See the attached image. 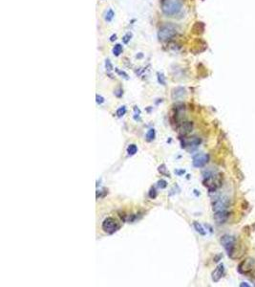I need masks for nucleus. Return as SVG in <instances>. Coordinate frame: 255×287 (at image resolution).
I'll return each mask as SVG.
<instances>
[{"instance_id":"1","label":"nucleus","mask_w":255,"mask_h":287,"mask_svg":"<svg viewBox=\"0 0 255 287\" xmlns=\"http://www.w3.org/2000/svg\"><path fill=\"white\" fill-rule=\"evenodd\" d=\"M183 3L180 0H162L161 9L166 16H174L182 11Z\"/></svg>"},{"instance_id":"2","label":"nucleus","mask_w":255,"mask_h":287,"mask_svg":"<svg viewBox=\"0 0 255 287\" xmlns=\"http://www.w3.org/2000/svg\"><path fill=\"white\" fill-rule=\"evenodd\" d=\"M177 34H178V27L175 24L166 23L159 29L158 38L160 41H167V40L172 39Z\"/></svg>"},{"instance_id":"3","label":"nucleus","mask_w":255,"mask_h":287,"mask_svg":"<svg viewBox=\"0 0 255 287\" xmlns=\"http://www.w3.org/2000/svg\"><path fill=\"white\" fill-rule=\"evenodd\" d=\"M223 175L222 173H208L207 176H204V185L206 187L209 191H216L222 186Z\"/></svg>"},{"instance_id":"4","label":"nucleus","mask_w":255,"mask_h":287,"mask_svg":"<svg viewBox=\"0 0 255 287\" xmlns=\"http://www.w3.org/2000/svg\"><path fill=\"white\" fill-rule=\"evenodd\" d=\"M221 244L223 247L225 248L227 255L230 256L231 253L233 252L236 244H237V240H236V238L233 235H225L221 238Z\"/></svg>"},{"instance_id":"5","label":"nucleus","mask_w":255,"mask_h":287,"mask_svg":"<svg viewBox=\"0 0 255 287\" xmlns=\"http://www.w3.org/2000/svg\"><path fill=\"white\" fill-rule=\"evenodd\" d=\"M102 230L107 234H114L120 229L119 223L113 217H107L102 222Z\"/></svg>"},{"instance_id":"6","label":"nucleus","mask_w":255,"mask_h":287,"mask_svg":"<svg viewBox=\"0 0 255 287\" xmlns=\"http://www.w3.org/2000/svg\"><path fill=\"white\" fill-rule=\"evenodd\" d=\"M254 265H255V259L252 257H248L239 263L238 272L243 275L248 274V273H250L254 269Z\"/></svg>"},{"instance_id":"7","label":"nucleus","mask_w":255,"mask_h":287,"mask_svg":"<svg viewBox=\"0 0 255 287\" xmlns=\"http://www.w3.org/2000/svg\"><path fill=\"white\" fill-rule=\"evenodd\" d=\"M229 206V200L226 197H219L212 203V209L214 212L227 211Z\"/></svg>"},{"instance_id":"8","label":"nucleus","mask_w":255,"mask_h":287,"mask_svg":"<svg viewBox=\"0 0 255 287\" xmlns=\"http://www.w3.org/2000/svg\"><path fill=\"white\" fill-rule=\"evenodd\" d=\"M209 161V155L206 153H198L193 156L192 164L195 167H203Z\"/></svg>"},{"instance_id":"9","label":"nucleus","mask_w":255,"mask_h":287,"mask_svg":"<svg viewBox=\"0 0 255 287\" xmlns=\"http://www.w3.org/2000/svg\"><path fill=\"white\" fill-rule=\"evenodd\" d=\"M186 97V90L184 87L178 86V87L173 88L171 91V98L173 101H183Z\"/></svg>"},{"instance_id":"10","label":"nucleus","mask_w":255,"mask_h":287,"mask_svg":"<svg viewBox=\"0 0 255 287\" xmlns=\"http://www.w3.org/2000/svg\"><path fill=\"white\" fill-rule=\"evenodd\" d=\"M224 273H225V266L224 264L221 263L216 267V269L212 272L211 274L212 280L214 282H218L223 277V276H224Z\"/></svg>"},{"instance_id":"11","label":"nucleus","mask_w":255,"mask_h":287,"mask_svg":"<svg viewBox=\"0 0 255 287\" xmlns=\"http://www.w3.org/2000/svg\"><path fill=\"white\" fill-rule=\"evenodd\" d=\"M229 216V213L227 211L214 212V219H215V221L218 223V224H223V223H225L227 220Z\"/></svg>"},{"instance_id":"12","label":"nucleus","mask_w":255,"mask_h":287,"mask_svg":"<svg viewBox=\"0 0 255 287\" xmlns=\"http://www.w3.org/2000/svg\"><path fill=\"white\" fill-rule=\"evenodd\" d=\"M192 127H193V124L191 122H184L180 125L179 131L182 135H186L190 133L191 130H192Z\"/></svg>"},{"instance_id":"13","label":"nucleus","mask_w":255,"mask_h":287,"mask_svg":"<svg viewBox=\"0 0 255 287\" xmlns=\"http://www.w3.org/2000/svg\"><path fill=\"white\" fill-rule=\"evenodd\" d=\"M204 32V23L201 21L195 22L192 26V33L194 35H202Z\"/></svg>"},{"instance_id":"14","label":"nucleus","mask_w":255,"mask_h":287,"mask_svg":"<svg viewBox=\"0 0 255 287\" xmlns=\"http://www.w3.org/2000/svg\"><path fill=\"white\" fill-rule=\"evenodd\" d=\"M114 17H115V12H114L111 8H109L108 10L105 11V13H103V18L106 22H111Z\"/></svg>"},{"instance_id":"15","label":"nucleus","mask_w":255,"mask_h":287,"mask_svg":"<svg viewBox=\"0 0 255 287\" xmlns=\"http://www.w3.org/2000/svg\"><path fill=\"white\" fill-rule=\"evenodd\" d=\"M123 51V46H122V44L121 43H117L114 45V47L112 49V54L114 55L115 57H120L121 54Z\"/></svg>"},{"instance_id":"16","label":"nucleus","mask_w":255,"mask_h":287,"mask_svg":"<svg viewBox=\"0 0 255 287\" xmlns=\"http://www.w3.org/2000/svg\"><path fill=\"white\" fill-rule=\"evenodd\" d=\"M155 137H156V131H155L154 128H150L147 131L146 135H145V140L150 143V142H152V141L155 140Z\"/></svg>"},{"instance_id":"17","label":"nucleus","mask_w":255,"mask_h":287,"mask_svg":"<svg viewBox=\"0 0 255 287\" xmlns=\"http://www.w3.org/2000/svg\"><path fill=\"white\" fill-rule=\"evenodd\" d=\"M193 226H194V228H195V230L197 231V233H199L201 235H206V230L204 229V227H203L201 224H200L199 222H194V223H193Z\"/></svg>"},{"instance_id":"18","label":"nucleus","mask_w":255,"mask_h":287,"mask_svg":"<svg viewBox=\"0 0 255 287\" xmlns=\"http://www.w3.org/2000/svg\"><path fill=\"white\" fill-rule=\"evenodd\" d=\"M138 151V147L135 145V144H131L128 145V148H127V153H128V155L132 156V155H135Z\"/></svg>"},{"instance_id":"19","label":"nucleus","mask_w":255,"mask_h":287,"mask_svg":"<svg viewBox=\"0 0 255 287\" xmlns=\"http://www.w3.org/2000/svg\"><path fill=\"white\" fill-rule=\"evenodd\" d=\"M157 80H158V83H160L161 85L165 86L166 84V80H165V77L163 75V73L162 72H157Z\"/></svg>"},{"instance_id":"20","label":"nucleus","mask_w":255,"mask_h":287,"mask_svg":"<svg viewBox=\"0 0 255 287\" xmlns=\"http://www.w3.org/2000/svg\"><path fill=\"white\" fill-rule=\"evenodd\" d=\"M133 38V34H132V32H127V33L122 36V43L123 44H128L130 42V40Z\"/></svg>"},{"instance_id":"21","label":"nucleus","mask_w":255,"mask_h":287,"mask_svg":"<svg viewBox=\"0 0 255 287\" xmlns=\"http://www.w3.org/2000/svg\"><path fill=\"white\" fill-rule=\"evenodd\" d=\"M140 113H142V112H140V108L137 106H134V116H133V118H134V120L136 122H140V120H142V119H140Z\"/></svg>"},{"instance_id":"22","label":"nucleus","mask_w":255,"mask_h":287,"mask_svg":"<svg viewBox=\"0 0 255 287\" xmlns=\"http://www.w3.org/2000/svg\"><path fill=\"white\" fill-rule=\"evenodd\" d=\"M126 112H127L126 106H121V107H119V108L117 109L116 114H117V116L119 117V118H121L122 116L125 115Z\"/></svg>"},{"instance_id":"23","label":"nucleus","mask_w":255,"mask_h":287,"mask_svg":"<svg viewBox=\"0 0 255 287\" xmlns=\"http://www.w3.org/2000/svg\"><path fill=\"white\" fill-rule=\"evenodd\" d=\"M115 71H116V73H117L118 75H119L120 77H121V78H123V79H124V80H129V76H128V74H127L126 72H124V71H122V70L119 69V68H118V67H116V68H115Z\"/></svg>"},{"instance_id":"24","label":"nucleus","mask_w":255,"mask_h":287,"mask_svg":"<svg viewBox=\"0 0 255 287\" xmlns=\"http://www.w3.org/2000/svg\"><path fill=\"white\" fill-rule=\"evenodd\" d=\"M104 65H105V69H106V71H107L108 73L114 70L113 64H112V62H111V60H109V58H106V60H105V62H104Z\"/></svg>"},{"instance_id":"25","label":"nucleus","mask_w":255,"mask_h":287,"mask_svg":"<svg viewBox=\"0 0 255 287\" xmlns=\"http://www.w3.org/2000/svg\"><path fill=\"white\" fill-rule=\"evenodd\" d=\"M157 185H158L159 188L162 190V189H165L166 187H167V182H166L165 179H161V180H159V181H158Z\"/></svg>"},{"instance_id":"26","label":"nucleus","mask_w":255,"mask_h":287,"mask_svg":"<svg viewBox=\"0 0 255 287\" xmlns=\"http://www.w3.org/2000/svg\"><path fill=\"white\" fill-rule=\"evenodd\" d=\"M114 95H115L117 98H121L122 95H123V90H122L121 87H118L115 91H114Z\"/></svg>"},{"instance_id":"27","label":"nucleus","mask_w":255,"mask_h":287,"mask_svg":"<svg viewBox=\"0 0 255 287\" xmlns=\"http://www.w3.org/2000/svg\"><path fill=\"white\" fill-rule=\"evenodd\" d=\"M96 102H97L98 104H99V106H101V104L104 103V102H105V99H104L101 95L97 94V95H96Z\"/></svg>"},{"instance_id":"28","label":"nucleus","mask_w":255,"mask_h":287,"mask_svg":"<svg viewBox=\"0 0 255 287\" xmlns=\"http://www.w3.org/2000/svg\"><path fill=\"white\" fill-rule=\"evenodd\" d=\"M159 172L162 173V174H165V175L169 176V173H167V172H166V167H165V165H163V164L162 166L159 167Z\"/></svg>"},{"instance_id":"29","label":"nucleus","mask_w":255,"mask_h":287,"mask_svg":"<svg viewBox=\"0 0 255 287\" xmlns=\"http://www.w3.org/2000/svg\"><path fill=\"white\" fill-rule=\"evenodd\" d=\"M149 197L151 199H154L157 197V190H155L154 188H151L149 190Z\"/></svg>"},{"instance_id":"30","label":"nucleus","mask_w":255,"mask_h":287,"mask_svg":"<svg viewBox=\"0 0 255 287\" xmlns=\"http://www.w3.org/2000/svg\"><path fill=\"white\" fill-rule=\"evenodd\" d=\"M184 172H185V171H184V170H175V173H176L177 175H182V174H184Z\"/></svg>"},{"instance_id":"31","label":"nucleus","mask_w":255,"mask_h":287,"mask_svg":"<svg viewBox=\"0 0 255 287\" xmlns=\"http://www.w3.org/2000/svg\"><path fill=\"white\" fill-rule=\"evenodd\" d=\"M116 39H117V35H116V34H113V35L110 36V41L113 42V41H115Z\"/></svg>"},{"instance_id":"32","label":"nucleus","mask_w":255,"mask_h":287,"mask_svg":"<svg viewBox=\"0 0 255 287\" xmlns=\"http://www.w3.org/2000/svg\"><path fill=\"white\" fill-rule=\"evenodd\" d=\"M136 58H143V53H139V54L136 56Z\"/></svg>"},{"instance_id":"33","label":"nucleus","mask_w":255,"mask_h":287,"mask_svg":"<svg viewBox=\"0 0 255 287\" xmlns=\"http://www.w3.org/2000/svg\"><path fill=\"white\" fill-rule=\"evenodd\" d=\"M240 286H241V287H242V286H249V284L245 283V282H243V283H241V284H240Z\"/></svg>"},{"instance_id":"34","label":"nucleus","mask_w":255,"mask_h":287,"mask_svg":"<svg viewBox=\"0 0 255 287\" xmlns=\"http://www.w3.org/2000/svg\"><path fill=\"white\" fill-rule=\"evenodd\" d=\"M254 277H253V280H255V272H254V275H253Z\"/></svg>"},{"instance_id":"35","label":"nucleus","mask_w":255,"mask_h":287,"mask_svg":"<svg viewBox=\"0 0 255 287\" xmlns=\"http://www.w3.org/2000/svg\"><path fill=\"white\" fill-rule=\"evenodd\" d=\"M101 1H103V0H101Z\"/></svg>"}]
</instances>
